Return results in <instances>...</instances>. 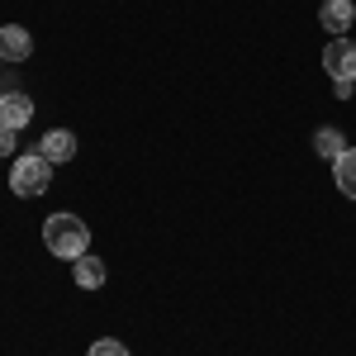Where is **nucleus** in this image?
<instances>
[{
	"instance_id": "11",
	"label": "nucleus",
	"mask_w": 356,
	"mask_h": 356,
	"mask_svg": "<svg viewBox=\"0 0 356 356\" xmlns=\"http://www.w3.org/2000/svg\"><path fill=\"white\" fill-rule=\"evenodd\" d=\"M86 356H129V347H124L119 337H100V342H90Z\"/></svg>"
},
{
	"instance_id": "5",
	"label": "nucleus",
	"mask_w": 356,
	"mask_h": 356,
	"mask_svg": "<svg viewBox=\"0 0 356 356\" xmlns=\"http://www.w3.org/2000/svg\"><path fill=\"white\" fill-rule=\"evenodd\" d=\"M318 24L328 29L332 38H342V33L356 24V5H352V0H323V10H318Z\"/></svg>"
},
{
	"instance_id": "6",
	"label": "nucleus",
	"mask_w": 356,
	"mask_h": 356,
	"mask_svg": "<svg viewBox=\"0 0 356 356\" xmlns=\"http://www.w3.org/2000/svg\"><path fill=\"white\" fill-rule=\"evenodd\" d=\"M33 53V38L24 24H0V62H24Z\"/></svg>"
},
{
	"instance_id": "1",
	"label": "nucleus",
	"mask_w": 356,
	"mask_h": 356,
	"mask_svg": "<svg viewBox=\"0 0 356 356\" xmlns=\"http://www.w3.org/2000/svg\"><path fill=\"white\" fill-rule=\"evenodd\" d=\"M43 243H48L53 257L76 261V257L90 252V228H86L76 214H48V219H43Z\"/></svg>"
},
{
	"instance_id": "12",
	"label": "nucleus",
	"mask_w": 356,
	"mask_h": 356,
	"mask_svg": "<svg viewBox=\"0 0 356 356\" xmlns=\"http://www.w3.org/2000/svg\"><path fill=\"white\" fill-rule=\"evenodd\" d=\"M15 143H19V129L0 124V157H10V152H15Z\"/></svg>"
},
{
	"instance_id": "10",
	"label": "nucleus",
	"mask_w": 356,
	"mask_h": 356,
	"mask_svg": "<svg viewBox=\"0 0 356 356\" xmlns=\"http://www.w3.org/2000/svg\"><path fill=\"white\" fill-rule=\"evenodd\" d=\"M314 152H318V157H328V162H337V157L347 152V138H342V129L323 124V129L314 134Z\"/></svg>"
},
{
	"instance_id": "3",
	"label": "nucleus",
	"mask_w": 356,
	"mask_h": 356,
	"mask_svg": "<svg viewBox=\"0 0 356 356\" xmlns=\"http://www.w3.org/2000/svg\"><path fill=\"white\" fill-rule=\"evenodd\" d=\"M323 72L332 81H356V43L352 38H328L323 48Z\"/></svg>"
},
{
	"instance_id": "9",
	"label": "nucleus",
	"mask_w": 356,
	"mask_h": 356,
	"mask_svg": "<svg viewBox=\"0 0 356 356\" xmlns=\"http://www.w3.org/2000/svg\"><path fill=\"white\" fill-rule=\"evenodd\" d=\"M72 266H76V285H81V290H100V285H105V261H100V257L86 252V257H76Z\"/></svg>"
},
{
	"instance_id": "8",
	"label": "nucleus",
	"mask_w": 356,
	"mask_h": 356,
	"mask_svg": "<svg viewBox=\"0 0 356 356\" xmlns=\"http://www.w3.org/2000/svg\"><path fill=\"white\" fill-rule=\"evenodd\" d=\"M332 181H337V191L347 195V200H356V147H347V152L332 162Z\"/></svg>"
},
{
	"instance_id": "4",
	"label": "nucleus",
	"mask_w": 356,
	"mask_h": 356,
	"mask_svg": "<svg viewBox=\"0 0 356 356\" xmlns=\"http://www.w3.org/2000/svg\"><path fill=\"white\" fill-rule=\"evenodd\" d=\"M38 157H48V162H72L76 157V134L72 129H48L43 143H38Z\"/></svg>"
},
{
	"instance_id": "7",
	"label": "nucleus",
	"mask_w": 356,
	"mask_h": 356,
	"mask_svg": "<svg viewBox=\"0 0 356 356\" xmlns=\"http://www.w3.org/2000/svg\"><path fill=\"white\" fill-rule=\"evenodd\" d=\"M29 119H33V100H29L24 90H10V95H0V124H10V129H24Z\"/></svg>"
},
{
	"instance_id": "2",
	"label": "nucleus",
	"mask_w": 356,
	"mask_h": 356,
	"mask_svg": "<svg viewBox=\"0 0 356 356\" xmlns=\"http://www.w3.org/2000/svg\"><path fill=\"white\" fill-rule=\"evenodd\" d=\"M53 186V162L48 157H38V152H29V157H15V171H10V191L33 200V195H43Z\"/></svg>"
}]
</instances>
